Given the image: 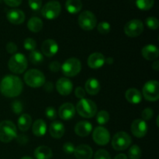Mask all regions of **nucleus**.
<instances>
[{"instance_id":"nucleus-1","label":"nucleus","mask_w":159,"mask_h":159,"mask_svg":"<svg viewBox=\"0 0 159 159\" xmlns=\"http://www.w3.org/2000/svg\"><path fill=\"white\" fill-rule=\"evenodd\" d=\"M23 85L22 80L16 75H6L0 82V92L6 97H16L21 94Z\"/></svg>"},{"instance_id":"nucleus-2","label":"nucleus","mask_w":159,"mask_h":159,"mask_svg":"<svg viewBox=\"0 0 159 159\" xmlns=\"http://www.w3.org/2000/svg\"><path fill=\"white\" fill-rule=\"evenodd\" d=\"M28 61L26 56L21 53H16L12 55L8 62L9 69L15 74H22L27 68Z\"/></svg>"},{"instance_id":"nucleus-3","label":"nucleus","mask_w":159,"mask_h":159,"mask_svg":"<svg viewBox=\"0 0 159 159\" xmlns=\"http://www.w3.org/2000/svg\"><path fill=\"white\" fill-rule=\"evenodd\" d=\"M76 111L84 118H92L97 113L96 104L89 99H82L76 105Z\"/></svg>"},{"instance_id":"nucleus-4","label":"nucleus","mask_w":159,"mask_h":159,"mask_svg":"<svg viewBox=\"0 0 159 159\" xmlns=\"http://www.w3.org/2000/svg\"><path fill=\"white\" fill-rule=\"evenodd\" d=\"M17 136L16 127L10 120H3L0 122V141L9 143L15 139Z\"/></svg>"},{"instance_id":"nucleus-5","label":"nucleus","mask_w":159,"mask_h":159,"mask_svg":"<svg viewBox=\"0 0 159 159\" xmlns=\"http://www.w3.org/2000/svg\"><path fill=\"white\" fill-rule=\"evenodd\" d=\"M24 81L31 88H40L45 83V76L37 69H30L24 75Z\"/></svg>"},{"instance_id":"nucleus-6","label":"nucleus","mask_w":159,"mask_h":159,"mask_svg":"<svg viewBox=\"0 0 159 159\" xmlns=\"http://www.w3.org/2000/svg\"><path fill=\"white\" fill-rule=\"evenodd\" d=\"M61 69L66 77H75L82 70V63L79 59L71 57L64 62Z\"/></svg>"},{"instance_id":"nucleus-7","label":"nucleus","mask_w":159,"mask_h":159,"mask_svg":"<svg viewBox=\"0 0 159 159\" xmlns=\"http://www.w3.org/2000/svg\"><path fill=\"white\" fill-rule=\"evenodd\" d=\"M144 99L150 102H155L159 99V83L158 81L150 80L146 82L142 89Z\"/></svg>"},{"instance_id":"nucleus-8","label":"nucleus","mask_w":159,"mask_h":159,"mask_svg":"<svg viewBox=\"0 0 159 159\" xmlns=\"http://www.w3.org/2000/svg\"><path fill=\"white\" fill-rule=\"evenodd\" d=\"M132 140L130 135L124 131H120L113 136L112 146L116 151H124L130 147Z\"/></svg>"},{"instance_id":"nucleus-9","label":"nucleus","mask_w":159,"mask_h":159,"mask_svg":"<svg viewBox=\"0 0 159 159\" xmlns=\"http://www.w3.org/2000/svg\"><path fill=\"white\" fill-rule=\"evenodd\" d=\"M79 25L82 30L90 31L94 29L97 24V20L94 14L90 11H84L79 15L78 19Z\"/></svg>"},{"instance_id":"nucleus-10","label":"nucleus","mask_w":159,"mask_h":159,"mask_svg":"<svg viewBox=\"0 0 159 159\" xmlns=\"http://www.w3.org/2000/svg\"><path fill=\"white\" fill-rule=\"evenodd\" d=\"M61 6L59 2L52 0L47 2L41 10L42 16L47 20H54L60 15Z\"/></svg>"},{"instance_id":"nucleus-11","label":"nucleus","mask_w":159,"mask_h":159,"mask_svg":"<svg viewBox=\"0 0 159 159\" xmlns=\"http://www.w3.org/2000/svg\"><path fill=\"white\" fill-rule=\"evenodd\" d=\"M144 24L140 20H131L124 26V33L129 37H137L144 31Z\"/></svg>"},{"instance_id":"nucleus-12","label":"nucleus","mask_w":159,"mask_h":159,"mask_svg":"<svg viewBox=\"0 0 159 159\" xmlns=\"http://www.w3.org/2000/svg\"><path fill=\"white\" fill-rule=\"evenodd\" d=\"M93 141L98 145H107L110 140V134L107 128L103 127H98L93 130Z\"/></svg>"},{"instance_id":"nucleus-13","label":"nucleus","mask_w":159,"mask_h":159,"mask_svg":"<svg viewBox=\"0 0 159 159\" xmlns=\"http://www.w3.org/2000/svg\"><path fill=\"white\" fill-rule=\"evenodd\" d=\"M131 132L136 138H144L148 133V124L141 119L135 120L131 124Z\"/></svg>"},{"instance_id":"nucleus-14","label":"nucleus","mask_w":159,"mask_h":159,"mask_svg":"<svg viewBox=\"0 0 159 159\" xmlns=\"http://www.w3.org/2000/svg\"><path fill=\"white\" fill-rule=\"evenodd\" d=\"M41 51L43 55L47 57H53L58 51V44L54 40L48 39L42 43Z\"/></svg>"},{"instance_id":"nucleus-15","label":"nucleus","mask_w":159,"mask_h":159,"mask_svg":"<svg viewBox=\"0 0 159 159\" xmlns=\"http://www.w3.org/2000/svg\"><path fill=\"white\" fill-rule=\"evenodd\" d=\"M56 89L60 95L68 96L72 91L73 83L68 78H61L56 83Z\"/></svg>"},{"instance_id":"nucleus-16","label":"nucleus","mask_w":159,"mask_h":159,"mask_svg":"<svg viewBox=\"0 0 159 159\" xmlns=\"http://www.w3.org/2000/svg\"><path fill=\"white\" fill-rule=\"evenodd\" d=\"M58 114L61 119L64 120H69L72 119L75 114V108L74 105L70 102L62 104L58 110Z\"/></svg>"},{"instance_id":"nucleus-17","label":"nucleus","mask_w":159,"mask_h":159,"mask_svg":"<svg viewBox=\"0 0 159 159\" xmlns=\"http://www.w3.org/2000/svg\"><path fill=\"white\" fill-rule=\"evenodd\" d=\"M105 59L103 54L99 52H95L90 54L88 57L87 63L89 68L93 69H98L103 66L105 64Z\"/></svg>"},{"instance_id":"nucleus-18","label":"nucleus","mask_w":159,"mask_h":159,"mask_svg":"<svg viewBox=\"0 0 159 159\" xmlns=\"http://www.w3.org/2000/svg\"><path fill=\"white\" fill-rule=\"evenodd\" d=\"M7 20L9 22L14 25H20L23 23L25 20V14L20 9H11L7 12Z\"/></svg>"},{"instance_id":"nucleus-19","label":"nucleus","mask_w":159,"mask_h":159,"mask_svg":"<svg viewBox=\"0 0 159 159\" xmlns=\"http://www.w3.org/2000/svg\"><path fill=\"white\" fill-rule=\"evenodd\" d=\"M93 154V149L87 144H81L75 148L74 155L77 159H91Z\"/></svg>"},{"instance_id":"nucleus-20","label":"nucleus","mask_w":159,"mask_h":159,"mask_svg":"<svg viewBox=\"0 0 159 159\" xmlns=\"http://www.w3.org/2000/svg\"><path fill=\"white\" fill-rule=\"evenodd\" d=\"M93 130V125L88 121H80L75 127V132L79 137H87Z\"/></svg>"},{"instance_id":"nucleus-21","label":"nucleus","mask_w":159,"mask_h":159,"mask_svg":"<svg viewBox=\"0 0 159 159\" xmlns=\"http://www.w3.org/2000/svg\"><path fill=\"white\" fill-rule=\"evenodd\" d=\"M141 54L144 58L148 61L156 60L158 57L159 51L158 48L155 45L148 44L144 46L141 50Z\"/></svg>"},{"instance_id":"nucleus-22","label":"nucleus","mask_w":159,"mask_h":159,"mask_svg":"<svg viewBox=\"0 0 159 159\" xmlns=\"http://www.w3.org/2000/svg\"><path fill=\"white\" fill-rule=\"evenodd\" d=\"M49 132L52 138H55V139H60L65 134V126L60 121H54L50 125Z\"/></svg>"},{"instance_id":"nucleus-23","label":"nucleus","mask_w":159,"mask_h":159,"mask_svg":"<svg viewBox=\"0 0 159 159\" xmlns=\"http://www.w3.org/2000/svg\"><path fill=\"white\" fill-rule=\"evenodd\" d=\"M126 99L131 104H138L142 100V95L141 92L134 88L129 89L125 93Z\"/></svg>"},{"instance_id":"nucleus-24","label":"nucleus","mask_w":159,"mask_h":159,"mask_svg":"<svg viewBox=\"0 0 159 159\" xmlns=\"http://www.w3.org/2000/svg\"><path fill=\"white\" fill-rule=\"evenodd\" d=\"M85 88L86 93H88L91 96H95V95H97L99 93L100 83H99V82L96 79L91 78V79H89L86 81Z\"/></svg>"},{"instance_id":"nucleus-25","label":"nucleus","mask_w":159,"mask_h":159,"mask_svg":"<svg viewBox=\"0 0 159 159\" xmlns=\"http://www.w3.org/2000/svg\"><path fill=\"white\" fill-rule=\"evenodd\" d=\"M34 156L36 159H51L53 156V153L49 147L41 145L35 149Z\"/></svg>"},{"instance_id":"nucleus-26","label":"nucleus","mask_w":159,"mask_h":159,"mask_svg":"<svg viewBox=\"0 0 159 159\" xmlns=\"http://www.w3.org/2000/svg\"><path fill=\"white\" fill-rule=\"evenodd\" d=\"M32 131L35 136L43 137L47 131V124L45 121L41 119L37 120L33 124Z\"/></svg>"},{"instance_id":"nucleus-27","label":"nucleus","mask_w":159,"mask_h":159,"mask_svg":"<svg viewBox=\"0 0 159 159\" xmlns=\"http://www.w3.org/2000/svg\"><path fill=\"white\" fill-rule=\"evenodd\" d=\"M32 124V118L29 114L23 113L19 117L17 125L21 131H27Z\"/></svg>"},{"instance_id":"nucleus-28","label":"nucleus","mask_w":159,"mask_h":159,"mask_svg":"<svg viewBox=\"0 0 159 159\" xmlns=\"http://www.w3.org/2000/svg\"><path fill=\"white\" fill-rule=\"evenodd\" d=\"M65 8L71 14H76L80 12L82 8L81 0H67L65 2Z\"/></svg>"},{"instance_id":"nucleus-29","label":"nucleus","mask_w":159,"mask_h":159,"mask_svg":"<svg viewBox=\"0 0 159 159\" xmlns=\"http://www.w3.org/2000/svg\"><path fill=\"white\" fill-rule=\"evenodd\" d=\"M27 28L33 33H38L43 29V21L38 17H32L27 23Z\"/></svg>"},{"instance_id":"nucleus-30","label":"nucleus","mask_w":159,"mask_h":159,"mask_svg":"<svg viewBox=\"0 0 159 159\" xmlns=\"http://www.w3.org/2000/svg\"><path fill=\"white\" fill-rule=\"evenodd\" d=\"M29 59L30 62L34 65H39V64L42 63L43 61V55L40 51L34 50V51H31L30 54Z\"/></svg>"},{"instance_id":"nucleus-31","label":"nucleus","mask_w":159,"mask_h":159,"mask_svg":"<svg viewBox=\"0 0 159 159\" xmlns=\"http://www.w3.org/2000/svg\"><path fill=\"white\" fill-rule=\"evenodd\" d=\"M154 4L155 0H136L137 7L141 10H149L153 7Z\"/></svg>"},{"instance_id":"nucleus-32","label":"nucleus","mask_w":159,"mask_h":159,"mask_svg":"<svg viewBox=\"0 0 159 159\" xmlns=\"http://www.w3.org/2000/svg\"><path fill=\"white\" fill-rule=\"evenodd\" d=\"M141 157V149L138 145L131 146L128 151V158L130 159H140Z\"/></svg>"},{"instance_id":"nucleus-33","label":"nucleus","mask_w":159,"mask_h":159,"mask_svg":"<svg viewBox=\"0 0 159 159\" xmlns=\"http://www.w3.org/2000/svg\"><path fill=\"white\" fill-rule=\"evenodd\" d=\"M109 120H110V114H109L107 111H106V110H101V111H99L97 113L96 121H97L99 124L104 125V124H107Z\"/></svg>"},{"instance_id":"nucleus-34","label":"nucleus","mask_w":159,"mask_h":159,"mask_svg":"<svg viewBox=\"0 0 159 159\" xmlns=\"http://www.w3.org/2000/svg\"><path fill=\"white\" fill-rule=\"evenodd\" d=\"M145 23L149 29L153 30H155L158 29L159 26V22L158 19L154 16L148 17L145 20Z\"/></svg>"},{"instance_id":"nucleus-35","label":"nucleus","mask_w":159,"mask_h":159,"mask_svg":"<svg viewBox=\"0 0 159 159\" xmlns=\"http://www.w3.org/2000/svg\"><path fill=\"white\" fill-rule=\"evenodd\" d=\"M110 29H111V26L110 24L108 22H101L98 24L97 26V30L101 34H107L110 33Z\"/></svg>"},{"instance_id":"nucleus-36","label":"nucleus","mask_w":159,"mask_h":159,"mask_svg":"<svg viewBox=\"0 0 159 159\" xmlns=\"http://www.w3.org/2000/svg\"><path fill=\"white\" fill-rule=\"evenodd\" d=\"M23 47L26 51H33L35 50L36 47H37V43H36L35 40L33 38H26L23 42Z\"/></svg>"},{"instance_id":"nucleus-37","label":"nucleus","mask_w":159,"mask_h":159,"mask_svg":"<svg viewBox=\"0 0 159 159\" xmlns=\"http://www.w3.org/2000/svg\"><path fill=\"white\" fill-rule=\"evenodd\" d=\"M94 159H111L110 155L107 151L104 149H100L96 152L94 155Z\"/></svg>"},{"instance_id":"nucleus-38","label":"nucleus","mask_w":159,"mask_h":159,"mask_svg":"<svg viewBox=\"0 0 159 159\" xmlns=\"http://www.w3.org/2000/svg\"><path fill=\"white\" fill-rule=\"evenodd\" d=\"M45 115L49 120H54L57 118V111L54 107H48L45 110Z\"/></svg>"},{"instance_id":"nucleus-39","label":"nucleus","mask_w":159,"mask_h":159,"mask_svg":"<svg viewBox=\"0 0 159 159\" xmlns=\"http://www.w3.org/2000/svg\"><path fill=\"white\" fill-rule=\"evenodd\" d=\"M154 116L153 110L151 108H145L141 113V116H142L143 120H149L152 119Z\"/></svg>"},{"instance_id":"nucleus-40","label":"nucleus","mask_w":159,"mask_h":159,"mask_svg":"<svg viewBox=\"0 0 159 159\" xmlns=\"http://www.w3.org/2000/svg\"><path fill=\"white\" fill-rule=\"evenodd\" d=\"M23 104L20 102L19 100H15L12 104V110L14 113L16 114H20L23 110Z\"/></svg>"},{"instance_id":"nucleus-41","label":"nucleus","mask_w":159,"mask_h":159,"mask_svg":"<svg viewBox=\"0 0 159 159\" xmlns=\"http://www.w3.org/2000/svg\"><path fill=\"white\" fill-rule=\"evenodd\" d=\"M28 3L32 10L37 11L41 8L42 0H28Z\"/></svg>"},{"instance_id":"nucleus-42","label":"nucleus","mask_w":159,"mask_h":159,"mask_svg":"<svg viewBox=\"0 0 159 159\" xmlns=\"http://www.w3.org/2000/svg\"><path fill=\"white\" fill-rule=\"evenodd\" d=\"M75 148V145L71 142H66L63 145L64 152L66 154H68V155H71V154L74 153Z\"/></svg>"},{"instance_id":"nucleus-43","label":"nucleus","mask_w":159,"mask_h":159,"mask_svg":"<svg viewBox=\"0 0 159 159\" xmlns=\"http://www.w3.org/2000/svg\"><path fill=\"white\" fill-rule=\"evenodd\" d=\"M6 49L9 54H14L17 51V45L14 42H9L6 44Z\"/></svg>"},{"instance_id":"nucleus-44","label":"nucleus","mask_w":159,"mask_h":159,"mask_svg":"<svg viewBox=\"0 0 159 159\" xmlns=\"http://www.w3.org/2000/svg\"><path fill=\"white\" fill-rule=\"evenodd\" d=\"M61 68V64L57 61H52L49 65L50 70L53 71V72H57L58 71H60Z\"/></svg>"},{"instance_id":"nucleus-45","label":"nucleus","mask_w":159,"mask_h":159,"mask_svg":"<svg viewBox=\"0 0 159 159\" xmlns=\"http://www.w3.org/2000/svg\"><path fill=\"white\" fill-rule=\"evenodd\" d=\"M75 94L76 97L79 98V99H84V98H85V89L82 88V87L79 86L75 89Z\"/></svg>"},{"instance_id":"nucleus-46","label":"nucleus","mask_w":159,"mask_h":159,"mask_svg":"<svg viewBox=\"0 0 159 159\" xmlns=\"http://www.w3.org/2000/svg\"><path fill=\"white\" fill-rule=\"evenodd\" d=\"M23 0H4L5 3L10 7H17L22 3Z\"/></svg>"},{"instance_id":"nucleus-47","label":"nucleus","mask_w":159,"mask_h":159,"mask_svg":"<svg viewBox=\"0 0 159 159\" xmlns=\"http://www.w3.org/2000/svg\"><path fill=\"white\" fill-rule=\"evenodd\" d=\"M44 89L46 91L51 92L53 89V84L51 82H48L47 83H44Z\"/></svg>"},{"instance_id":"nucleus-48","label":"nucleus","mask_w":159,"mask_h":159,"mask_svg":"<svg viewBox=\"0 0 159 159\" xmlns=\"http://www.w3.org/2000/svg\"><path fill=\"white\" fill-rule=\"evenodd\" d=\"M114 159H128V158H127V156L125 155V154H119V155H117L116 157H115Z\"/></svg>"},{"instance_id":"nucleus-49","label":"nucleus","mask_w":159,"mask_h":159,"mask_svg":"<svg viewBox=\"0 0 159 159\" xmlns=\"http://www.w3.org/2000/svg\"><path fill=\"white\" fill-rule=\"evenodd\" d=\"M152 68L153 69H155V71H158L159 69V61H155V62L153 63V65H152Z\"/></svg>"},{"instance_id":"nucleus-50","label":"nucleus","mask_w":159,"mask_h":159,"mask_svg":"<svg viewBox=\"0 0 159 159\" xmlns=\"http://www.w3.org/2000/svg\"><path fill=\"white\" fill-rule=\"evenodd\" d=\"M113 62V59L112 57H107L105 59V63L108 64V65H111Z\"/></svg>"},{"instance_id":"nucleus-51","label":"nucleus","mask_w":159,"mask_h":159,"mask_svg":"<svg viewBox=\"0 0 159 159\" xmlns=\"http://www.w3.org/2000/svg\"><path fill=\"white\" fill-rule=\"evenodd\" d=\"M21 159H33L32 158H30V157H28V156H25V157H23Z\"/></svg>"}]
</instances>
